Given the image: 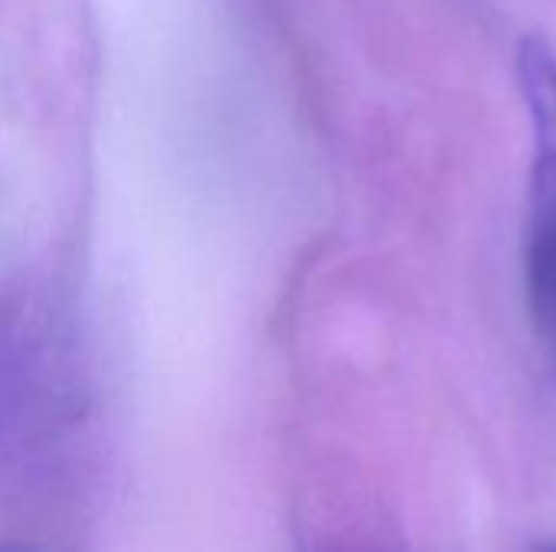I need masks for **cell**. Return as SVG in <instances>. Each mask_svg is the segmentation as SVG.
<instances>
[{"label": "cell", "mask_w": 556, "mask_h": 552, "mask_svg": "<svg viewBox=\"0 0 556 552\" xmlns=\"http://www.w3.org/2000/svg\"><path fill=\"white\" fill-rule=\"evenodd\" d=\"M0 552H26V550H0Z\"/></svg>", "instance_id": "obj_3"}, {"label": "cell", "mask_w": 556, "mask_h": 552, "mask_svg": "<svg viewBox=\"0 0 556 552\" xmlns=\"http://www.w3.org/2000/svg\"><path fill=\"white\" fill-rule=\"evenodd\" d=\"M544 552H556V543L554 547H544Z\"/></svg>", "instance_id": "obj_2"}, {"label": "cell", "mask_w": 556, "mask_h": 552, "mask_svg": "<svg viewBox=\"0 0 556 552\" xmlns=\"http://www.w3.org/2000/svg\"><path fill=\"white\" fill-rule=\"evenodd\" d=\"M518 85L534 130L531 169V290L544 319L556 325V49L525 39L518 52Z\"/></svg>", "instance_id": "obj_1"}]
</instances>
